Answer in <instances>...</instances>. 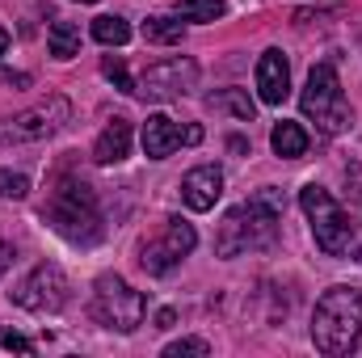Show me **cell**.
Listing matches in <instances>:
<instances>
[{
	"label": "cell",
	"mask_w": 362,
	"mask_h": 358,
	"mask_svg": "<svg viewBox=\"0 0 362 358\" xmlns=\"http://www.w3.org/2000/svg\"><path fill=\"white\" fill-rule=\"evenodd\" d=\"M8 295L25 312H59L68 304V278H64V270L55 266V262H38Z\"/></svg>",
	"instance_id": "obj_8"
},
{
	"label": "cell",
	"mask_w": 362,
	"mask_h": 358,
	"mask_svg": "<svg viewBox=\"0 0 362 358\" xmlns=\"http://www.w3.org/2000/svg\"><path fill=\"white\" fill-rule=\"evenodd\" d=\"M13 258H17V253H13V245H8V241H0V278L8 274V266H13Z\"/></svg>",
	"instance_id": "obj_25"
},
{
	"label": "cell",
	"mask_w": 362,
	"mask_h": 358,
	"mask_svg": "<svg viewBox=\"0 0 362 358\" xmlns=\"http://www.w3.org/2000/svg\"><path fill=\"white\" fill-rule=\"evenodd\" d=\"M286 93H291V64L282 51H266L257 59V97L266 105H282Z\"/></svg>",
	"instance_id": "obj_12"
},
{
	"label": "cell",
	"mask_w": 362,
	"mask_h": 358,
	"mask_svg": "<svg viewBox=\"0 0 362 358\" xmlns=\"http://www.w3.org/2000/svg\"><path fill=\"white\" fill-rule=\"evenodd\" d=\"M181 21H219L223 17V0H177Z\"/></svg>",
	"instance_id": "obj_20"
},
{
	"label": "cell",
	"mask_w": 362,
	"mask_h": 358,
	"mask_svg": "<svg viewBox=\"0 0 362 358\" xmlns=\"http://www.w3.org/2000/svg\"><path fill=\"white\" fill-rule=\"evenodd\" d=\"M194 85H198V64L177 55V59L152 64V68L135 81V93L148 97V101H169V97H185Z\"/></svg>",
	"instance_id": "obj_9"
},
{
	"label": "cell",
	"mask_w": 362,
	"mask_h": 358,
	"mask_svg": "<svg viewBox=\"0 0 362 358\" xmlns=\"http://www.w3.org/2000/svg\"><path fill=\"white\" fill-rule=\"evenodd\" d=\"M93 38H97L101 47H127V42H131V25H127V17H118V13H105V17L93 21Z\"/></svg>",
	"instance_id": "obj_19"
},
{
	"label": "cell",
	"mask_w": 362,
	"mask_h": 358,
	"mask_svg": "<svg viewBox=\"0 0 362 358\" xmlns=\"http://www.w3.org/2000/svg\"><path fill=\"white\" fill-rule=\"evenodd\" d=\"M206 105L211 110H219V114H232V118H240V122H253V114H257V105H253V97L245 89H219L206 97Z\"/></svg>",
	"instance_id": "obj_16"
},
{
	"label": "cell",
	"mask_w": 362,
	"mask_h": 358,
	"mask_svg": "<svg viewBox=\"0 0 362 358\" xmlns=\"http://www.w3.org/2000/svg\"><path fill=\"white\" fill-rule=\"evenodd\" d=\"M308 144H312V139H308V131H303L299 122H286V118H282V122H274L270 148L282 156V161H299V156L308 152Z\"/></svg>",
	"instance_id": "obj_15"
},
{
	"label": "cell",
	"mask_w": 362,
	"mask_h": 358,
	"mask_svg": "<svg viewBox=\"0 0 362 358\" xmlns=\"http://www.w3.org/2000/svg\"><path fill=\"white\" fill-rule=\"evenodd\" d=\"M228 148H232V152H249V144H245L240 135H232V139H228Z\"/></svg>",
	"instance_id": "obj_29"
},
{
	"label": "cell",
	"mask_w": 362,
	"mask_h": 358,
	"mask_svg": "<svg viewBox=\"0 0 362 358\" xmlns=\"http://www.w3.org/2000/svg\"><path fill=\"white\" fill-rule=\"evenodd\" d=\"M47 47H51L55 59H72V55H81V30H76L72 21H51Z\"/></svg>",
	"instance_id": "obj_17"
},
{
	"label": "cell",
	"mask_w": 362,
	"mask_h": 358,
	"mask_svg": "<svg viewBox=\"0 0 362 358\" xmlns=\"http://www.w3.org/2000/svg\"><path fill=\"white\" fill-rule=\"evenodd\" d=\"M101 72H105L122 93H135V81H131V72H127V64H122L118 55H105V59H101Z\"/></svg>",
	"instance_id": "obj_21"
},
{
	"label": "cell",
	"mask_w": 362,
	"mask_h": 358,
	"mask_svg": "<svg viewBox=\"0 0 362 358\" xmlns=\"http://www.w3.org/2000/svg\"><path fill=\"white\" fill-rule=\"evenodd\" d=\"M181 148V127L169 114H148L144 122V156L148 161H165Z\"/></svg>",
	"instance_id": "obj_13"
},
{
	"label": "cell",
	"mask_w": 362,
	"mask_h": 358,
	"mask_svg": "<svg viewBox=\"0 0 362 358\" xmlns=\"http://www.w3.org/2000/svg\"><path fill=\"white\" fill-rule=\"evenodd\" d=\"M278 219H282V194L266 185L245 207H236V211L223 215L219 236H215V253L219 258H240V253L270 249L274 236H278Z\"/></svg>",
	"instance_id": "obj_1"
},
{
	"label": "cell",
	"mask_w": 362,
	"mask_h": 358,
	"mask_svg": "<svg viewBox=\"0 0 362 358\" xmlns=\"http://www.w3.org/2000/svg\"><path fill=\"white\" fill-rule=\"evenodd\" d=\"M68 118H72V105L64 97H47L34 110H21L13 118H0V144H34V139H47Z\"/></svg>",
	"instance_id": "obj_7"
},
{
	"label": "cell",
	"mask_w": 362,
	"mask_h": 358,
	"mask_svg": "<svg viewBox=\"0 0 362 358\" xmlns=\"http://www.w3.org/2000/svg\"><path fill=\"white\" fill-rule=\"evenodd\" d=\"M312 342L329 358L350 354L362 342V291L358 287H329L312 312Z\"/></svg>",
	"instance_id": "obj_2"
},
{
	"label": "cell",
	"mask_w": 362,
	"mask_h": 358,
	"mask_svg": "<svg viewBox=\"0 0 362 358\" xmlns=\"http://www.w3.org/2000/svg\"><path fill=\"white\" fill-rule=\"evenodd\" d=\"M4 51H8V34L0 30V55H4Z\"/></svg>",
	"instance_id": "obj_30"
},
{
	"label": "cell",
	"mask_w": 362,
	"mask_h": 358,
	"mask_svg": "<svg viewBox=\"0 0 362 358\" xmlns=\"http://www.w3.org/2000/svg\"><path fill=\"white\" fill-rule=\"evenodd\" d=\"M0 342H4V350H17V354H34V342H30V337H21V333H4Z\"/></svg>",
	"instance_id": "obj_24"
},
{
	"label": "cell",
	"mask_w": 362,
	"mask_h": 358,
	"mask_svg": "<svg viewBox=\"0 0 362 358\" xmlns=\"http://www.w3.org/2000/svg\"><path fill=\"white\" fill-rule=\"evenodd\" d=\"M303 114L325 131V135H337L350 127V101L341 93V76L333 64H316L308 72V85H303V97H299Z\"/></svg>",
	"instance_id": "obj_5"
},
{
	"label": "cell",
	"mask_w": 362,
	"mask_h": 358,
	"mask_svg": "<svg viewBox=\"0 0 362 358\" xmlns=\"http://www.w3.org/2000/svg\"><path fill=\"white\" fill-rule=\"evenodd\" d=\"M144 38L156 42V47H177L181 38H185V25H181V17H165V13H156V17L144 21Z\"/></svg>",
	"instance_id": "obj_18"
},
{
	"label": "cell",
	"mask_w": 362,
	"mask_h": 358,
	"mask_svg": "<svg viewBox=\"0 0 362 358\" xmlns=\"http://www.w3.org/2000/svg\"><path fill=\"white\" fill-rule=\"evenodd\" d=\"M194 245H198L194 228H189L185 219L173 215V219H165V236L139 249V266L148 270V274H169L181 258H189V253H194Z\"/></svg>",
	"instance_id": "obj_10"
},
{
	"label": "cell",
	"mask_w": 362,
	"mask_h": 358,
	"mask_svg": "<svg viewBox=\"0 0 362 358\" xmlns=\"http://www.w3.org/2000/svg\"><path fill=\"white\" fill-rule=\"evenodd\" d=\"M299 207L312 219V236L325 253L333 258H354L362 262V219H354L329 190H320L316 181L299 190Z\"/></svg>",
	"instance_id": "obj_3"
},
{
	"label": "cell",
	"mask_w": 362,
	"mask_h": 358,
	"mask_svg": "<svg viewBox=\"0 0 362 358\" xmlns=\"http://www.w3.org/2000/svg\"><path fill=\"white\" fill-rule=\"evenodd\" d=\"M25 194H30V178L25 173L0 169V198H25Z\"/></svg>",
	"instance_id": "obj_22"
},
{
	"label": "cell",
	"mask_w": 362,
	"mask_h": 358,
	"mask_svg": "<svg viewBox=\"0 0 362 358\" xmlns=\"http://www.w3.org/2000/svg\"><path fill=\"white\" fill-rule=\"evenodd\" d=\"M81 4H97V0H81Z\"/></svg>",
	"instance_id": "obj_31"
},
{
	"label": "cell",
	"mask_w": 362,
	"mask_h": 358,
	"mask_svg": "<svg viewBox=\"0 0 362 358\" xmlns=\"http://www.w3.org/2000/svg\"><path fill=\"white\" fill-rule=\"evenodd\" d=\"M127 152H131V122H127V118H114V122L97 135L93 161H97V165H118V161H127Z\"/></svg>",
	"instance_id": "obj_14"
},
{
	"label": "cell",
	"mask_w": 362,
	"mask_h": 358,
	"mask_svg": "<svg viewBox=\"0 0 362 358\" xmlns=\"http://www.w3.org/2000/svg\"><path fill=\"white\" fill-rule=\"evenodd\" d=\"M223 194V173L215 165H194L185 178H181V198L189 211H211Z\"/></svg>",
	"instance_id": "obj_11"
},
{
	"label": "cell",
	"mask_w": 362,
	"mask_h": 358,
	"mask_svg": "<svg viewBox=\"0 0 362 358\" xmlns=\"http://www.w3.org/2000/svg\"><path fill=\"white\" fill-rule=\"evenodd\" d=\"M42 215H47L51 228H55L64 241H72V245H97L101 232H105V228H101L97 194H93L85 181H72V178H64L55 190H51Z\"/></svg>",
	"instance_id": "obj_4"
},
{
	"label": "cell",
	"mask_w": 362,
	"mask_h": 358,
	"mask_svg": "<svg viewBox=\"0 0 362 358\" xmlns=\"http://www.w3.org/2000/svg\"><path fill=\"white\" fill-rule=\"evenodd\" d=\"M173 325H177V312L173 308H160L156 312V329H173Z\"/></svg>",
	"instance_id": "obj_26"
},
{
	"label": "cell",
	"mask_w": 362,
	"mask_h": 358,
	"mask_svg": "<svg viewBox=\"0 0 362 358\" xmlns=\"http://www.w3.org/2000/svg\"><path fill=\"white\" fill-rule=\"evenodd\" d=\"M4 81L8 85H30V76H21V72H4Z\"/></svg>",
	"instance_id": "obj_28"
},
{
	"label": "cell",
	"mask_w": 362,
	"mask_h": 358,
	"mask_svg": "<svg viewBox=\"0 0 362 358\" xmlns=\"http://www.w3.org/2000/svg\"><path fill=\"white\" fill-rule=\"evenodd\" d=\"M89 312H93V321H97V325H105V329L135 333V329L144 325L148 304H144V295H139L127 278H118V274H101V278L93 282Z\"/></svg>",
	"instance_id": "obj_6"
},
{
	"label": "cell",
	"mask_w": 362,
	"mask_h": 358,
	"mask_svg": "<svg viewBox=\"0 0 362 358\" xmlns=\"http://www.w3.org/2000/svg\"><path fill=\"white\" fill-rule=\"evenodd\" d=\"M181 144H202V127H198V122H189V127L181 131Z\"/></svg>",
	"instance_id": "obj_27"
},
{
	"label": "cell",
	"mask_w": 362,
	"mask_h": 358,
	"mask_svg": "<svg viewBox=\"0 0 362 358\" xmlns=\"http://www.w3.org/2000/svg\"><path fill=\"white\" fill-rule=\"evenodd\" d=\"M181 354L206 358V354H211V346H206L202 337H181V342H169V346H165V358H181Z\"/></svg>",
	"instance_id": "obj_23"
}]
</instances>
